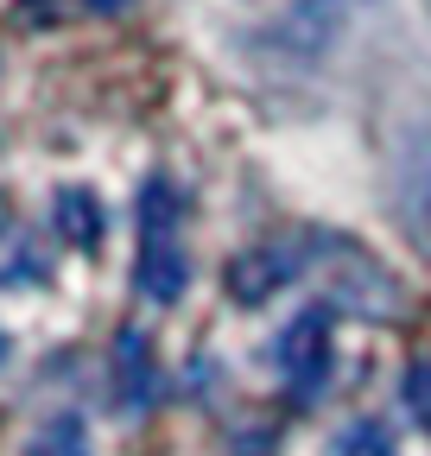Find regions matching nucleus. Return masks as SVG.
Masks as SVG:
<instances>
[{
  "label": "nucleus",
  "mask_w": 431,
  "mask_h": 456,
  "mask_svg": "<svg viewBox=\"0 0 431 456\" xmlns=\"http://www.w3.org/2000/svg\"><path fill=\"white\" fill-rule=\"evenodd\" d=\"M140 292L159 298V305H172L184 292V248H178V197L172 184H146L140 197Z\"/></svg>",
  "instance_id": "f257e3e1"
},
{
  "label": "nucleus",
  "mask_w": 431,
  "mask_h": 456,
  "mask_svg": "<svg viewBox=\"0 0 431 456\" xmlns=\"http://www.w3.org/2000/svg\"><path fill=\"white\" fill-rule=\"evenodd\" d=\"M95 7H102V13H115V7H127V0H95Z\"/></svg>",
  "instance_id": "9d476101"
},
{
  "label": "nucleus",
  "mask_w": 431,
  "mask_h": 456,
  "mask_svg": "<svg viewBox=\"0 0 431 456\" xmlns=\"http://www.w3.org/2000/svg\"><path fill=\"white\" fill-rule=\"evenodd\" d=\"M343 7H355V0H343Z\"/></svg>",
  "instance_id": "f8f14e48"
},
{
  "label": "nucleus",
  "mask_w": 431,
  "mask_h": 456,
  "mask_svg": "<svg viewBox=\"0 0 431 456\" xmlns=\"http://www.w3.org/2000/svg\"><path fill=\"white\" fill-rule=\"evenodd\" d=\"M330 456H394V437L381 431V425H349V431H337V444H330Z\"/></svg>",
  "instance_id": "0eeeda50"
},
{
  "label": "nucleus",
  "mask_w": 431,
  "mask_h": 456,
  "mask_svg": "<svg viewBox=\"0 0 431 456\" xmlns=\"http://www.w3.org/2000/svg\"><path fill=\"white\" fill-rule=\"evenodd\" d=\"M32 456H89V431H83V419H51V425L32 437Z\"/></svg>",
  "instance_id": "423d86ee"
},
{
  "label": "nucleus",
  "mask_w": 431,
  "mask_h": 456,
  "mask_svg": "<svg viewBox=\"0 0 431 456\" xmlns=\"http://www.w3.org/2000/svg\"><path fill=\"white\" fill-rule=\"evenodd\" d=\"M0 362H7V336H0Z\"/></svg>",
  "instance_id": "9b49d317"
},
{
  "label": "nucleus",
  "mask_w": 431,
  "mask_h": 456,
  "mask_svg": "<svg viewBox=\"0 0 431 456\" xmlns=\"http://www.w3.org/2000/svg\"><path fill=\"white\" fill-rule=\"evenodd\" d=\"M115 393H121L127 412H146L152 399H159V368H152V349H146L140 330H127L115 342Z\"/></svg>",
  "instance_id": "20e7f679"
},
{
  "label": "nucleus",
  "mask_w": 431,
  "mask_h": 456,
  "mask_svg": "<svg viewBox=\"0 0 431 456\" xmlns=\"http://www.w3.org/2000/svg\"><path fill=\"white\" fill-rule=\"evenodd\" d=\"M58 222H64V235H70L77 248L102 241V209H95L89 191H64V197H58Z\"/></svg>",
  "instance_id": "39448f33"
},
{
  "label": "nucleus",
  "mask_w": 431,
  "mask_h": 456,
  "mask_svg": "<svg viewBox=\"0 0 431 456\" xmlns=\"http://www.w3.org/2000/svg\"><path fill=\"white\" fill-rule=\"evenodd\" d=\"M273 285H280V273L266 266V254H254V260H241V266H235V292H248V298H266Z\"/></svg>",
  "instance_id": "1a4fd4ad"
},
{
  "label": "nucleus",
  "mask_w": 431,
  "mask_h": 456,
  "mask_svg": "<svg viewBox=\"0 0 431 456\" xmlns=\"http://www.w3.org/2000/svg\"><path fill=\"white\" fill-rule=\"evenodd\" d=\"M400 216L412 228V241L431 254V127H419L400 146Z\"/></svg>",
  "instance_id": "7ed1b4c3"
},
{
  "label": "nucleus",
  "mask_w": 431,
  "mask_h": 456,
  "mask_svg": "<svg viewBox=\"0 0 431 456\" xmlns=\"http://www.w3.org/2000/svg\"><path fill=\"white\" fill-rule=\"evenodd\" d=\"M406 406H412L419 425L431 431V355H419V362L406 368Z\"/></svg>",
  "instance_id": "6e6552de"
},
{
  "label": "nucleus",
  "mask_w": 431,
  "mask_h": 456,
  "mask_svg": "<svg viewBox=\"0 0 431 456\" xmlns=\"http://www.w3.org/2000/svg\"><path fill=\"white\" fill-rule=\"evenodd\" d=\"M280 368L298 393H317L323 374H330V317L323 311H305L298 323H286L280 336Z\"/></svg>",
  "instance_id": "f03ea898"
}]
</instances>
